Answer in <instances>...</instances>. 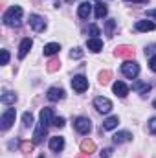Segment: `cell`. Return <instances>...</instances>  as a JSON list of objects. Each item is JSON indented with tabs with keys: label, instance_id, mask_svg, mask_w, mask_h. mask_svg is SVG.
Wrapping results in <instances>:
<instances>
[{
	"label": "cell",
	"instance_id": "1",
	"mask_svg": "<svg viewBox=\"0 0 156 158\" xmlns=\"http://www.w3.org/2000/svg\"><path fill=\"white\" fill-rule=\"evenodd\" d=\"M2 20H4V24L9 26V28H18V26L22 24V7H20V6H11V7L4 13Z\"/></svg>",
	"mask_w": 156,
	"mask_h": 158
},
{
	"label": "cell",
	"instance_id": "2",
	"mask_svg": "<svg viewBox=\"0 0 156 158\" xmlns=\"http://www.w3.org/2000/svg\"><path fill=\"white\" fill-rule=\"evenodd\" d=\"M121 72L127 79H136L138 74H140V64L136 61H125L121 64Z\"/></svg>",
	"mask_w": 156,
	"mask_h": 158
},
{
	"label": "cell",
	"instance_id": "3",
	"mask_svg": "<svg viewBox=\"0 0 156 158\" xmlns=\"http://www.w3.org/2000/svg\"><path fill=\"white\" fill-rule=\"evenodd\" d=\"M94 107H96L97 112H101V114H109V112L112 110V101H110L109 98L99 96V98L94 99Z\"/></svg>",
	"mask_w": 156,
	"mask_h": 158
},
{
	"label": "cell",
	"instance_id": "4",
	"mask_svg": "<svg viewBox=\"0 0 156 158\" xmlns=\"http://www.w3.org/2000/svg\"><path fill=\"white\" fill-rule=\"evenodd\" d=\"M74 127H76V131H77L79 134H88L92 131V121L88 118H84V116H79L74 121Z\"/></svg>",
	"mask_w": 156,
	"mask_h": 158
},
{
	"label": "cell",
	"instance_id": "5",
	"mask_svg": "<svg viewBox=\"0 0 156 158\" xmlns=\"http://www.w3.org/2000/svg\"><path fill=\"white\" fill-rule=\"evenodd\" d=\"M15 118H17L15 109H7V110L2 114V118H0V127H2V131H7V129L15 123Z\"/></svg>",
	"mask_w": 156,
	"mask_h": 158
},
{
	"label": "cell",
	"instance_id": "6",
	"mask_svg": "<svg viewBox=\"0 0 156 158\" xmlns=\"http://www.w3.org/2000/svg\"><path fill=\"white\" fill-rule=\"evenodd\" d=\"M30 26L33 28V31L40 33V31H44V30H46V20H44L40 15L31 13V15H30Z\"/></svg>",
	"mask_w": 156,
	"mask_h": 158
},
{
	"label": "cell",
	"instance_id": "7",
	"mask_svg": "<svg viewBox=\"0 0 156 158\" xmlns=\"http://www.w3.org/2000/svg\"><path fill=\"white\" fill-rule=\"evenodd\" d=\"M72 88L76 92H79V94H83L88 88V79L84 77V76H76V77L72 79Z\"/></svg>",
	"mask_w": 156,
	"mask_h": 158
},
{
	"label": "cell",
	"instance_id": "8",
	"mask_svg": "<svg viewBox=\"0 0 156 158\" xmlns=\"http://www.w3.org/2000/svg\"><path fill=\"white\" fill-rule=\"evenodd\" d=\"M114 53H116V57H119V59L130 61L134 57V48H130V46H117Z\"/></svg>",
	"mask_w": 156,
	"mask_h": 158
},
{
	"label": "cell",
	"instance_id": "9",
	"mask_svg": "<svg viewBox=\"0 0 156 158\" xmlns=\"http://www.w3.org/2000/svg\"><path fill=\"white\" fill-rule=\"evenodd\" d=\"M31 46H33V40L30 39V37L22 39V42H20V46H18V59H24V57L28 55V52L31 50Z\"/></svg>",
	"mask_w": 156,
	"mask_h": 158
},
{
	"label": "cell",
	"instance_id": "10",
	"mask_svg": "<svg viewBox=\"0 0 156 158\" xmlns=\"http://www.w3.org/2000/svg\"><path fill=\"white\" fill-rule=\"evenodd\" d=\"M46 98H48L50 101H59V99H63V98H64V90H63V88H59V86H51V88L48 90Z\"/></svg>",
	"mask_w": 156,
	"mask_h": 158
},
{
	"label": "cell",
	"instance_id": "11",
	"mask_svg": "<svg viewBox=\"0 0 156 158\" xmlns=\"http://www.w3.org/2000/svg\"><path fill=\"white\" fill-rule=\"evenodd\" d=\"M50 149L55 151V153L63 151V149H64V138H63V136H51V138H50Z\"/></svg>",
	"mask_w": 156,
	"mask_h": 158
},
{
	"label": "cell",
	"instance_id": "12",
	"mask_svg": "<svg viewBox=\"0 0 156 158\" xmlns=\"http://www.w3.org/2000/svg\"><path fill=\"white\" fill-rule=\"evenodd\" d=\"M46 132H48V127L42 125L39 121V127H37L35 132H33V143H42V140L46 138Z\"/></svg>",
	"mask_w": 156,
	"mask_h": 158
},
{
	"label": "cell",
	"instance_id": "13",
	"mask_svg": "<svg viewBox=\"0 0 156 158\" xmlns=\"http://www.w3.org/2000/svg\"><path fill=\"white\" fill-rule=\"evenodd\" d=\"M86 48H88L90 52L97 53V52H101V50H103V40L97 39V37H92V39L86 40Z\"/></svg>",
	"mask_w": 156,
	"mask_h": 158
},
{
	"label": "cell",
	"instance_id": "14",
	"mask_svg": "<svg viewBox=\"0 0 156 158\" xmlns=\"http://www.w3.org/2000/svg\"><path fill=\"white\" fill-rule=\"evenodd\" d=\"M40 123L42 125H50V123H53V110L50 109V107H44L42 110H40Z\"/></svg>",
	"mask_w": 156,
	"mask_h": 158
},
{
	"label": "cell",
	"instance_id": "15",
	"mask_svg": "<svg viewBox=\"0 0 156 158\" xmlns=\"http://www.w3.org/2000/svg\"><path fill=\"white\" fill-rule=\"evenodd\" d=\"M134 28H136V31H153L156 28V24L153 20H138L134 24Z\"/></svg>",
	"mask_w": 156,
	"mask_h": 158
},
{
	"label": "cell",
	"instance_id": "16",
	"mask_svg": "<svg viewBox=\"0 0 156 158\" xmlns=\"http://www.w3.org/2000/svg\"><path fill=\"white\" fill-rule=\"evenodd\" d=\"M112 90H114V94H116L117 98H125V96L129 94V86H127L123 81H116V83L112 85Z\"/></svg>",
	"mask_w": 156,
	"mask_h": 158
},
{
	"label": "cell",
	"instance_id": "17",
	"mask_svg": "<svg viewBox=\"0 0 156 158\" xmlns=\"http://www.w3.org/2000/svg\"><path fill=\"white\" fill-rule=\"evenodd\" d=\"M129 140H132V134L129 132V131H121V132H116L114 136H112V142L119 145V143H125V142H129Z\"/></svg>",
	"mask_w": 156,
	"mask_h": 158
},
{
	"label": "cell",
	"instance_id": "18",
	"mask_svg": "<svg viewBox=\"0 0 156 158\" xmlns=\"http://www.w3.org/2000/svg\"><path fill=\"white\" fill-rule=\"evenodd\" d=\"M92 13V4L90 2H81L79 4V9H77V15L81 19H88Z\"/></svg>",
	"mask_w": 156,
	"mask_h": 158
},
{
	"label": "cell",
	"instance_id": "19",
	"mask_svg": "<svg viewBox=\"0 0 156 158\" xmlns=\"http://www.w3.org/2000/svg\"><path fill=\"white\" fill-rule=\"evenodd\" d=\"M94 11H96V19H105L107 13H109V7H107V4H103V2H97V4L94 6Z\"/></svg>",
	"mask_w": 156,
	"mask_h": 158
},
{
	"label": "cell",
	"instance_id": "20",
	"mask_svg": "<svg viewBox=\"0 0 156 158\" xmlns=\"http://www.w3.org/2000/svg\"><path fill=\"white\" fill-rule=\"evenodd\" d=\"M132 90H136L138 94H147V92H151V85L143 83V81H136V83H132Z\"/></svg>",
	"mask_w": 156,
	"mask_h": 158
},
{
	"label": "cell",
	"instance_id": "21",
	"mask_svg": "<svg viewBox=\"0 0 156 158\" xmlns=\"http://www.w3.org/2000/svg\"><path fill=\"white\" fill-rule=\"evenodd\" d=\"M59 50H61V44H57V42H50V44H46V46H44V55L51 57V55L59 53Z\"/></svg>",
	"mask_w": 156,
	"mask_h": 158
},
{
	"label": "cell",
	"instance_id": "22",
	"mask_svg": "<svg viewBox=\"0 0 156 158\" xmlns=\"http://www.w3.org/2000/svg\"><path fill=\"white\" fill-rule=\"evenodd\" d=\"M81 151H83L84 155H90V153L96 151V143H94L92 140H83V142H81Z\"/></svg>",
	"mask_w": 156,
	"mask_h": 158
},
{
	"label": "cell",
	"instance_id": "23",
	"mask_svg": "<svg viewBox=\"0 0 156 158\" xmlns=\"http://www.w3.org/2000/svg\"><path fill=\"white\" fill-rule=\"evenodd\" d=\"M117 123H119V118L117 116H110V118H107L103 121V129L105 131H112V129H116Z\"/></svg>",
	"mask_w": 156,
	"mask_h": 158
},
{
	"label": "cell",
	"instance_id": "24",
	"mask_svg": "<svg viewBox=\"0 0 156 158\" xmlns=\"http://www.w3.org/2000/svg\"><path fill=\"white\" fill-rule=\"evenodd\" d=\"M17 101V94L15 92H4L2 94V103L4 105H13Z\"/></svg>",
	"mask_w": 156,
	"mask_h": 158
},
{
	"label": "cell",
	"instance_id": "25",
	"mask_svg": "<svg viewBox=\"0 0 156 158\" xmlns=\"http://www.w3.org/2000/svg\"><path fill=\"white\" fill-rule=\"evenodd\" d=\"M110 79H112V72H110V70H105V72L99 74V83H101V85H109Z\"/></svg>",
	"mask_w": 156,
	"mask_h": 158
},
{
	"label": "cell",
	"instance_id": "26",
	"mask_svg": "<svg viewBox=\"0 0 156 158\" xmlns=\"http://www.w3.org/2000/svg\"><path fill=\"white\" fill-rule=\"evenodd\" d=\"M114 28H116V20H114V19L107 20V24H105V30H107V35H109V37H112V33H114Z\"/></svg>",
	"mask_w": 156,
	"mask_h": 158
},
{
	"label": "cell",
	"instance_id": "27",
	"mask_svg": "<svg viewBox=\"0 0 156 158\" xmlns=\"http://www.w3.org/2000/svg\"><path fill=\"white\" fill-rule=\"evenodd\" d=\"M22 123H24V127H31L33 125V114L31 112H24L22 114Z\"/></svg>",
	"mask_w": 156,
	"mask_h": 158
},
{
	"label": "cell",
	"instance_id": "28",
	"mask_svg": "<svg viewBox=\"0 0 156 158\" xmlns=\"http://www.w3.org/2000/svg\"><path fill=\"white\" fill-rule=\"evenodd\" d=\"M61 68V63H59V59H51L50 63H48V72H57Z\"/></svg>",
	"mask_w": 156,
	"mask_h": 158
},
{
	"label": "cell",
	"instance_id": "29",
	"mask_svg": "<svg viewBox=\"0 0 156 158\" xmlns=\"http://www.w3.org/2000/svg\"><path fill=\"white\" fill-rule=\"evenodd\" d=\"M33 147H35V143H31V142H22V143H20V149H22L24 153H31Z\"/></svg>",
	"mask_w": 156,
	"mask_h": 158
},
{
	"label": "cell",
	"instance_id": "30",
	"mask_svg": "<svg viewBox=\"0 0 156 158\" xmlns=\"http://www.w3.org/2000/svg\"><path fill=\"white\" fill-rule=\"evenodd\" d=\"M70 57H72V59H81V57H83V50H81V48H74V50L70 52Z\"/></svg>",
	"mask_w": 156,
	"mask_h": 158
},
{
	"label": "cell",
	"instance_id": "31",
	"mask_svg": "<svg viewBox=\"0 0 156 158\" xmlns=\"http://www.w3.org/2000/svg\"><path fill=\"white\" fill-rule=\"evenodd\" d=\"M88 33H90L92 37H97L101 31H99V28H97V26H94V24H92V26H88Z\"/></svg>",
	"mask_w": 156,
	"mask_h": 158
},
{
	"label": "cell",
	"instance_id": "32",
	"mask_svg": "<svg viewBox=\"0 0 156 158\" xmlns=\"http://www.w3.org/2000/svg\"><path fill=\"white\" fill-rule=\"evenodd\" d=\"M51 125H55V127H64V118H63V116L53 118V123H51Z\"/></svg>",
	"mask_w": 156,
	"mask_h": 158
},
{
	"label": "cell",
	"instance_id": "33",
	"mask_svg": "<svg viewBox=\"0 0 156 158\" xmlns=\"http://www.w3.org/2000/svg\"><path fill=\"white\" fill-rule=\"evenodd\" d=\"M149 131H151L153 134H156V118L149 119Z\"/></svg>",
	"mask_w": 156,
	"mask_h": 158
},
{
	"label": "cell",
	"instance_id": "34",
	"mask_svg": "<svg viewBox=\"0 0 156 158\" xmlns=\"http://www.w3.org/2000/svg\"><path fill=\"white\" fill-rule=\"evenodd\" d=\"M7 63H9V52L2 50V64H7Z\"/></svg>",
	"mask_w": 156,
	"mask_h": 158
},
{
	"label": "cell",
	"instance_id": "35",
	"mask_svg": "<svg viewBox=\"0 0 156 158\" xmlns=\"http://www.w3.org/2000/svg\"><path fill=\"white\" fill-rule=\"evenodd\" d=\"M110 156H112V149L110 147H107V149L101 151V158H110Z\"/></svg>",
	"mask_w": 156,
	"mask_h": 158
},
{
	"label": "cell",
	"instance_id": "36",
	"mask_svg": "<svg viewBox=\"0 0 156 158\" xmlns=\"http://www.w3.org/2000/svg\"><path fill=\"white\" fill-rule=\"evenodd\" d=\"M149 68H151L153 72H156V55H153V57L149 59Z\"/></svg>",
	"mask_w": 156,
	"mask_h": 158
},
{
	"label": "cell",
	"instance_id": "37",
	"mask_svg": "<svg viewBox=\"0 0 156 158\" xmlns=\"http://www.w3.org/2000/svg\"><path fill=\"white\" fill-rule=\"evenodd\" d=\"M147 17H151V19H156V9H147Z\"/></svg>",
	"mask_w": 156,
	"mask_h": 158
},
{
	"label": "cell",
	"instance_id": "38",
	"mask_svg": "<svg viewBox=\"0 0 156 158\" xmlns=\"http://www.w3.org/2000/svg\"><path fill=\"white\" fill-rule=\"evenodd\" d=\"M125 2H136L138 4V2H147V0H125Z\"/></svg>",
	"mask_w": 156,
	"mask_h": 158
},
{
	"label": "cell",
	"instance_id": "39",
	"mask_svg": "<svg viewBox=\"0 0 156 158\" xmlns=\"http://www.w3.org/2000/svg\"><path fill=\"white\" fill-rule=\"evenodd\" d=\"M153 107H154V109H156V99H154V101H153Z\"/></svg>",
	"mask_w": 156,
	"mask_h": 158
},
{
	"label": "cell",
	"instance_id": "40",
	"mask_svg": "<svg viewBox=\"0 0 156 158\" xmlns=\"http://www.w3.org/2000/svg\"><path fill=\"white\" fill-rule=\"evenodd\" d=\"M39 158H44V156H42V155H40V156H39Z\"/></svg>",
	"mask_w": 156,
	"mask_h": 158
}]
</instances>
